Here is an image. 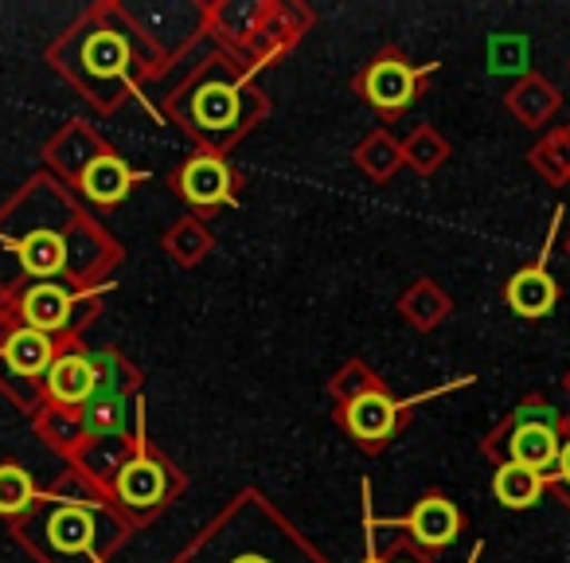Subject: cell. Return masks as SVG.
<instances>
[{
  "label": "cell",
  "mask_w": 570,
  "mask_h": 563,
  "mask_svg": "<svg viewBox=\"0 0 570 563\" xmlns=\"http://www.w3.org/2000/svg\"><path fill=\"white\" fill-rule=\"evenodd\" d=\"M551 489V477L539 474L531 466H520V462H504L492 474V493L504 508H531L543 501V493Z\"/></svg>",
  "instance_id": "obj_6"
},
{
  "label": "cell",
  "mask_w": 570,
  "mask_h": 563,
  "mask_svg": "<svg viewBox=\"0 0 570 563\" xmlns=\"http://www.w3.org/2000/svg\"><path fill=\"white\" fill-rule=\"evenodd\" d=\"M129 168L126 161L118 157H98L90 161V168L82 173V192H87L90 200H98V204H114V200H121L129 192Z\"/></svg>",
  "instance_id": "obj_14"
},
{
  "label": "cell",
  "mask_w": 570,
  "mask_h": 563,
  "mask_svg": "<svg viewBox=\"0 0 570 563\" xmlns=\"http://www.w3.org/2000/svg\"><path fill=\"white\" fill-rule=\"evenodd\" d=\"M238 563H266V560H238Z\"/></svg>",
  "instance_id": "obj_24"
},
{
  "label": "cell",
  "mask_w": 570,
  "mask_h": 563,
  "mask_svg": "<svg viewBox=\"0 0 570 563\" xmlns=\"http://www.w3.org/2000/svg\"><path fill=\"white\" fill-rule=\"evenodd\" d=\"M406 528L414 532V540H419L422 547H450L453 540L461 536V528H465V516H461V508L453 505L450 497L426 493V497L411 508Z\"/></svg>",
  "instance_id": "obj_3"
},
{
  "label": "cell",
  "mask_w": 570,
  "mask_h": 563,
  "mask_svg": "<svg viewBox=\"0 0 570 563\" xmlns=\"http://www.w3.org/2000/svg\"><path fill=\"white\" fill-rule=\"evenodd\" d=\"M129 423V404L126 391L118 388V380H98L95 396L82 404V427L95 430V435H118Z\"/></svg>",
  "instance_id": "obj_8"
},
{
  "label": "cell",
  "mask_w": 570,
  "mask_h": 563,
  "mask_svg": "<svg viewBox=\"0 0 570 563\" xmlns=\"http://www.w3.org/2000/svg\"><path fill=\"white\" fill-rule=\"evenodd\" d=\"M67 262V243L56 231H32V235L20 243V266L36 278H51L59 274Z\"/></svg>",
  "instance_id": "obj_15"
},
{
  "label": "cell",
  "mask_w": 570,
  "mask_h": 563,
  "mask_svg": "<svg viewBox=\"0 0 570 563\" xmlns=\"http://www.w3.org/2000/svg\"><path fill=\"white\" fill-rule=\"evenodd\" d=\"M24 321L40 333H56L71 321V294L56 282H40L24 298Z\"/></svg>",
  "instance_id": "obj_11"
},
{
  "label": "cell",
  "mask_w": 570,
  "mask_h": 563,
  "mask_svg": "<svg viewBox=\"0 0 570 563\" xmlns=\"http://www.w3.org/2000/svg\"><path fill=\"white\" fill-rule=\"evenodd\" d=\"M48 528L51 540L63 552H82V547H90V536H95V521L82 508H59V513H51Z\"/></svg>",
  "instance_id": "obj_18"
},
{
  "label": "cell",
  "mask_w": 570,
  "mask_h": 563,
  "mask_svg": "<svg viewBox=\"0 0 570 563\" xmlns=\"http://www.w3.org/2000/svg\"><path fill=\"white\" fill-rule=\"evenodd\" d=\"M32 501V477L20 466H0V513H20Z\"/></svg>",
  "instance_id": "obj_20"
},
{
  "label": "cell",
  "mask_w": 570,
  "mask_h": 563,
  "mask_svg": "<svg viewBox=\"0 0 570 563\" xmlns=\"http://www.w3.org/2000/svg\"><path fill=\"white\" fill-rule=\"evenodd\" d=\"M551 493L570 513V411L562 415V446H559V462H554V474H551Z\"/></svg>",
  "instance_id": "obj_21"
},
{
  "label": "cell",
  "mask_w": 570,
  "mask_h": 563,
  "mask_svg": "<svg viewBox=\"0 0 570 563\" xmlns=\"http://www.w3.org/2000/svg\"><path fill=\"white\" fill-rule=\"evenodd\" d=\"M559 298H562V290H559V282H554L551 266H547V251L539 254L535 262L520 266L504 282V302H508V310L520 313V318H528V321L551 318L554 305H559Z\"/></svg>",
  "instance_id": "obj_2"
},
{
  "label": "cell",
  "mask_w": 570,
  "mask_h": 563,
  "mask_svg": "<svg viewBox=\"0 0 570 563\" xmlns=\"http://www.w3.org/2000/svg\"><path fill=\"white\" fill-rule=\"evenodd\" d=\"M403 563H411V560H403Z\"/></svg>",
  "instance_id": "obj_27"
},
{
  "label": "cell",
  "mask_w": 570,
  "mask_h": 563,
  "mask_svg": "<svg viewBox=\"0 0 570 563\" xmlns=\"http://www.w3.org/2000/svg\"><path fill=\"white\" fill-rule=\"evenodd\" d=\"M559 446H562V415L543 396H523L512 407V415L504 419V427L489 435L484 454L497 466L520 462V466H531L551 477L554 462H559Z\"/></svg>",
  "instance_id": "obj_1"
},
{
  "label": "cell",
  "mask_w": 570,
  "mask_h": 563,
  "mask_svg": "<svg viewBox=\"0 0 570 563\" xmlns=\"http://www.w3.org/2000/svg\"><path fill=\"white\" fill-rule=\"evenodd\" d=\"M562 134H567V137H570V122H567V126H562Z\"/></svg>",
  "instance_id": "obj_26"
},
{
  "label": "cell",
  "mask_w": 570,
  "mask_h": 563,
  "mask_svg": "<svg viewBox=\"0 0 570 563\" xmlns=\"http://www.w3.org/2000/svg\"><path fill=\"white\" fill-rule=\"evenodd\" d=\"M118 489H121V497H126L129 505H153V501L165 497L168 477H165V469H160L157 462L137 458V462H129V466L121 469Z\"/></svg>",
  "instance_id": "obj_13"
},
{
  "label": "cell",
  "mask_w": 570,
  "mask_h": 563,
  "mask_svg": "<svg viewBox=\"0 0 570 563\" xmlns=\"http://www.w3.org/2000/svg\"><path fill=\"white\" fill-rule=\"evenodd\" d=\"M191 114H196V122L204 129H227V126H235V118H238V95H235V87H227V82H207V87L196 95V103H191Z\"/></svg>",
  "instance_id": "obj_16"
},
{
  "label": "cell",
  "mask_w": 570,
  "mask_h": 563,
  "mask_svg": "<svg viewBox=\"0 0 570 563\" xmlns=\"http://www.w3.org/2000/svg\"><path fill=\"white\" fill-rule=\"evenodd\" d=\"M399 423V404L383 391H360L348 404V430L364 443H383Z\"/></svg>",
  "instance_id": "obj_5"
},
{
  "label": "cell",
  "mask_w": 570,
  "mask_h": 563,
  "mask_svg": "<svg viewBox=\"0 0 570 563\" xmlns=\"http://www.w3.org/2000/svg\"><path fill=\"white\" fill-rule=\"evenodd\" d=\"M98 388V372L87 357H59L48 368V391L63 404H87Z\"/></svg>",
  "instance_id": "obj_9"
},
{
  "label": "cell",
  "mask_w": 570,
  "mask_h": 563,
  "mask_svg": "<svg viewBox=\"0 0 570 563\" xmlns=\"http://www.w3.org/2000/svg\"><path fill=\"white\" fill-rule=\"evenodd\" d=\"M180 188L196 204H223L230 196V173L219 157H196L180 176Z\"/></svg>",
  "instance_id": "obj_10"
},
{
  "label": "cell",
  "mask_w": 570,
  "mask_h": 563,
  "mask_svg": "<svg viewBox=\"0 0 570 563\" xmlns=\"http://www.w3.org/2000/svg\"><path fill=\"white\" fill-rule=\"evenodd\" d=\"M364 563H380V560H375V555H367V560Z\"/></svg>",
  "instance_id": "obj_25"
},
{
  "label": "cell",
  "mask_w": 570,
  "mask_h": 563,
  "mask_svg": "<svg viewBox=\"0 0 570 563\" xmlns=\"http://www.w3.org/2000/svg\"><path fill=\"white\" fill-rule=\"evenodd\" d=\"M364 90L380 110H403L419 95V71L411 64H403V59L387 56L367 71Z\"/></svg>",
  "instance_id": "obj_4"
},
{
  "label": "cell",
  "mask_w": 570,
  "mask_h": 563,
  "mask_svg": "<svg viewBox=\"0 0 570 563\" xmlns=\"http://www.w3.org/2000/svg\"><path fill=\"white\" fill-rule=\"evenodd\" d=\"M562 391H567V396H570V372L562 376Z\"/></svg>",
  "instance_id": "obj_22"
},
{
  "label": "cell",
  "mask_w": 570,
  "mask_h": 563,
  "mask_svg": "<svg viewBox=\"0 0 570 563\" xmlns=\"http://www.w3.org/2000/svg\"><path fill=\"white\" fill-rule=\"evenodd\" d=\"M87 64H90V71H98V75H118L121 67L129 64V51L114 32H98L95 40L87 43Z\"/></svg>",
  "instance_id": "obj_19"
},
{
  "label": "cell",
  "mask_w": 570,
  "mask_h": 563,
  "mask_svg": "<svg viewBox=\"0 0 570 563\" xmlns=\"http://www.w3.org/2000/svg\"><path fill=\"white\" fill-rule=\"evenodd\" d=\"M562 251H567V259H570V235H567V243H562Z\"/></svg>",
  "instance_id": "obj_23"
},
{
  "label": "cell",
  "mask_w": 570,
  "mask_h": 563,
  "mask_svg": "<svg viewBox=\"0 0 570 563\" xmlns=\"http://www.w3.org/2000/svg\"><path fill=\"white\" fill-rule=\"evenodd\" d=\"M4 360H9L12 372H20V376L48 372V368L56 365V360H51V337L32 326L17 329V333L9 337V344H4Z\"/></svg>",
  "instance_id": "obj_12"
},
{
  "label": "cell",
  "mask_w": 570,
  "mask_h": 563,
  "mask_svg": "<svg viewBox=\"0 0 570 563\" xmlns=\"http://www.w3.org/2000/svg\"><path fill=\"white\" fill-rule=\"evenodd\" d=\"M508 106H512V114L523 122V126H547V122L559 114L562 95L554 90L551 79H543V75H523L520 87L508 95Z\"/></svg>",
  "instance_id": "obj_7"
},
{
  "label": "cell",
  "mask_w": 570,
  "mask_h": 563,
  "mask_svg": "<svg viewBox=\"0 0 570 563\" xmlns=\"http://www.w3.org/2000/svg\"><path fill=\"white\" fill-rule=\"evenodd\" d=\"M531 165L551 184H570V137L562 134V126L551 129V134L531 149Z\"/></svg>",
  "instance_id": "obj_17"
}]
</instances>
